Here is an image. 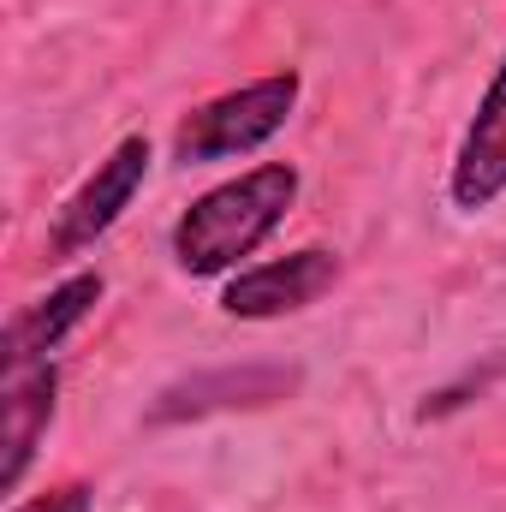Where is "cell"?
Masks as SVG:
<instances>
[{"label":"cell","mask_w":506,"mask_h":512,"mask_svg":"<svg viewBox=\"0 0 506 512\" xmlns=\"http://www.w3.org/2000/svg\"><path fill=\"white\" fill-rule=\"evenodd\" d=\"M298 203V167L292 161H256L251 173L221 179L173 221V268L191 280H215L256 256Z\"/></svg>","instance_id":"cell-1"},{"label":"cell","mask_w":506,"mask_h":512,"mask_svg":"<svg viewBox=\"0 0 506 512\" xmlns=\"http://www.w3.org/2000/svg\"><path fill=\"white\" fill-rule=\"evenodd\" d=\"M304 96V78L286 66V72H268L251 78L203 108H191L179 126H173V161L185 167H203V161H233V155H256L268 137H280L292 108Z\"/></svg>","instance_id":"cell-2"},{"label":"cell","mask_w":506,"mask_h":512,"mask_svg":"<svg viewBox=\"0 0 506 512\" xmlns=\"http://www.w3.org/2000/svg\"><path fill=\"white\" fill-rule=\"evenodd\" d=\"M149 161H155V149H149V137H143V131L120 137V143L96 161V173H90V179H84V185L54 209L48 256L72 262V256L90 251L96 239H108V233L120 227V215L137 203V191H143V179H149Z\"/></svg>","instance_id":"cell-3"},{"label":"cell","mask_w":506,"mask_h":512,"mask_svg":"<svg viewBox=\"0 0 506 512\" xmlns=\"http://www.w3.org/2000/svg\"><path fill=\"white\" fill-rule=\"evenodd\" d=\"M334 280H340V256L328 245H304V251L268 256L256 268H239L221 286V310L233 322H280L310 310L322 292H334Z\"/></svg>","instance_id":"cell-4"},{"label":"cell","mask_w":506,"mask_h":512,"mask_svg":"<svg viewBox=\"0 0 506 512\" xmlns=\"http://www.w3.org/2000/svg\"><path fill=\"white\" fill-rule=\"evenodd\" d=\"M506 197V54L489 78V90L477 96V114L453 149L447 167V203L459 215H483Z\"/></svg>","instance_id":"cell-5"},{"label":"cell","mask_w":506,"mask_h":512,"mask_svg":"<svg viewBox=\"0 0 506 512\" xmlns=\"http://www.w3.org/2000/svg\"><path fill=\"white\" fill-rule=\"evenodd\" d=\"M54 405H60V376L54 364H18L6 370V387H0V495H12L54 423Z\"/></svg>","instance_id":"cell-6"},{"label":"cell","mask_w":506,"mask_h":512,"mask_svg":"<svg viewBox=\"0 0 506 512\" xmlns=\"http://www.w3.org/2000/svg\"><path fill=\"white\" fill-rule=\"evenodd\" d=\"M102 292H108V280L96 274V268H78V274H66L48 298H36V304H24L12 322H6V340H0V364L6 370H18V364H42L96 304H102Z\"/></svg>","instance_id":"cell-7"},{"label":"cell","mask_w":506,"mask_h":512,"mask_svg":"<svg viewBox=\"0 0 506 512\" xmlns=\"http://www.w3.org/2000/svg\"><path fill=\"white\" fill-rule=\"evenodd\" d=\"M298 387V376L286 370H245V376H197L185 387H167L161 405H155V423H173V417H203L215 405H268V399H286Z\"/></svg>","instance_id":"cell-8"},{"label":"cell","mask_w":506,"mask_h":512,"mask_svg":"<svg viewBox=\"0 0 506 512\" xmlns=\"http://www.w3.org/2000/svg\"><path fill=\"white\" fill-rule=\"evenodd\" d=\"M90 507H96V489L90 483H66V489H48V495H36V501H24L12 512H90Z\"/></svg>","instance_id":"cell-9"}]
</instances>
